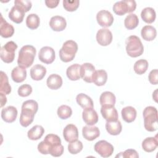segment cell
Masks as SVG:
<instances>
[{
    "mask_svg": "<svg viewBox=\"0 0 158 158\" xmlns=\"http://www.w3.org/2000/svg\"><path fill=\"white\" fill-rule=\"evenodd\" d=\"M38 150L42 154H50L53 157H59L64 152V146L59 136L54 134H48L38 144Z\"/></svg>",
    "mask_w": 158,
    "mask_h": 158,
    "instance_id": "6da1fadb",
    "label": "cell"
},
{
    "mask_svg": "<svg viewBox=\"0 0 158 158\" xmlns=\"http://www.w3.org/2000/svg\"><path fill=\"white\" fill-rule=\"evenodd\" d=\"M36 48L31 45H25L21 48L19 52L17 64L19 66L28 68L34 61L36 56Z\"/></svg>",
    "mask_w": 158,
    "mask_h": 158,
    "instance_id": "7a4b0ae2",
    "label": "cell"
},
{
    "mask_svg": "<svg viewBox=\"0 0 158 158\" xmlns=\"http://www.w3.org/2000/svg\"><path fill=\"white\" fill-rule=\"evenodd\" d=\"M125 44L127 53L131 57H137L143 53V45L137 36L131 35L128 37L125 41Z\"/></svg>",
    "mask_w": 158,
    "mask_h": 158,
    "instance_id": "3957f363",
    "label": "cell"
},
{
    "mask_svg": "<svg viewBox=\"0 0 158 158\" xmlns=\"http://www.w3.org/2000/svg\"><path fill=\"white\" fill-rule=\"evenodd\" d=\"M144 126L148 131H155L157 128V110L153 106L146 107L143 112Z\"/></svg>",
    "mask_w": 158,
    "mask_h": 158,
    "instance_id": "277c9868",
    "label": "cell"
},
{
    "mask_svg": "<svg viewBox=\"0 0 158 158\" xmlns=\"http://www.w3.org/2000/svg\"><path fill=\"white\" fill-rule=\"evenodd\" d=\"M78 51V45L73 40L66 41L59 51V57L62 61L69 62L72 61Z\"/></svg>",
    "mask_w": 158,
    "mask_h": 158,
    "instance_id": "5b68a950",
    "label": "cell"
},
{
    "mask_svg": "<svg viewBox=\"0 0 158 158\" xmlns=\"http://www.w3.org/2000/svg\"><path fill=\"white\" fill-rule=\"evenodd\" d=\"M136 7L134 0H123L116 2L113 6V10L118 15H123L126 13L133 12Z\"/></svg>",
    "mask_w": 158,
    "mask_h": 158,
    "instance_id": "8992f818",
    "label": "cell"
},
{
    "mask_svg": "<svg viewBox=\"0 0 158 158\" xmlns=\"http://www.w3.org/2000/svg\"><path fill=\"white\" fill-rule=\"evenodd\" d=\"M17 45L12 41H8L1 49V59L5 63H11L15 58V52Z\"/></svg>",
    "mask_w": 158,
    "mask_h": 158,
    "instance_id": "52a82bcc",
    "label": "cell"
},
{
    "mask_svg": "<svg viewBox=\"0 0 158 158\" xmlns=\"http://www.w3.org/2000/svg\"><path fill=\"white\" fill-rule=\"evenodd\" d=\"M94 151L102 157H109L114 152V146L105 140L98 141L94 146Z\"/></svg>",
    "mask_w": 158,
    "mask_h": 158,
    "instance_id": "ba28073f",
    "label": "cell"
},
{
    "mask_svg": "<svg viewBox=\"0 0 158 158\" xmlns=\"http://www.w3.org/2000/svg\"><path fill=\"white\" fill-rule=\"evenodd\" d=\"M38 58L42 62L50 64L52 63L55 59V51L51 47L44 46L40 50Z\"/></svg>",
    "mask_w": 158,
    "mask_h": 158,
    "instance_id": "9c48e42d",
    "label": "cell"
},
{
    "mask_svg": "<svg viewBox=\"0 0 158 158\" xmlns=\"http://www.w3.org/2000/svg\"><path fill=\"white\" fill-rule=\"evenodd\" d=\"M96 20L98 24L103 27H108L114 22V17L112 14L106 10H101L97 13Z\"/></svg>",
    "mask_w": 158,
    "mask_h": 158,
    "instance_id": "30bf717a",
    "label": "cell"
},
{
    "mask_svg": "<svg viewBox=\"0 0 158 158\" xmlns=\"http://www.w3.org/2000/svg\"><path fill=\"white\" fill-rule=\"evenodd\" d=\"M96 37L99 44L103 46L110 44L112 41V32L106 28L99 29L96 33Z\"/></svg>",
    "mask_w": 158,
    "mask_h": 158,
    "instance_id": "8fae6325",
    "label": "cell"
},
{
    "mask_svg": "<svg viewBox=\"0 0 158 158\" xmlns=\"http://www.w3.org/2000/svg\"><path fill=\"white\" fill-rule=\"evenodd\" d=\"M101 113L107 122L118 120V112L114 106L104 105L101 108Z\"/></svg>",
    "mask_w": 158,
    "mask_h": 158,
    "instance_id": "7c38bea8",
    "label": "cell"
},
{
    "mask_svg": "<svg viewBox=\"0 0 158 158\" xmlns=\"http://www.w3.org/2000/svg\"><path fill=\"white\" fill-rule=\"evenodd\" d=\"M95 72L94 66L91 63H84L80 67V77L87 83L93 82V75Z\"/></svg>",
    "mask_w": 158,
    "mask_h": 158,
    "instance_id": "4fadbf2b",
    "label": "cell"
},
{
    "mask_svg": "<svg viewBox=\"0 0 158 158\" xmlns=\"http://www.w3.org/2000/svg\"><path fill=\"white\" fill-rule=\"evenodd\" d=\"M83 121L88 125H93L98 121V115L93 107H88L84 109L82 112Z\"/></svg>",
    "mask_w": 158,
    "mask_h": 158,
    "instance_id": "5bb4252c",
    "label": "cell"
},
{
    "mask_svg": "<svg viewBox=\"0 0 158 158\" xmlns=\"http://www.w3.org/2000/svg\"><path fill=\"white\" fill-rule=\"evenodd\" d=\"M63 136L65 140L69 143L78 139V131L77 127L73 124H68L63 130Z\"/></svg>",
    "mask_w": 158,
    "mask_h": 158,
    "instance_id": "9a60e30c",
    "label": "cell"
},
{
    "mask_svg": "<svg viewBox=\"0 0 158 158\" xmlns=\"http://www.w3.org/2000/svg\"><path fill=\"white\" fill-rule=\"evenodd\" d=\"M25 14V11L23 9L19 6L15 5L11 8L9 13V18L16 23H20L23 20Z\"/></svg>",
    "mask_w": 158,
    "mask_h": 158,
    "instance_id": "2e32d148",
    "label": "cell"
},
{
    "mask_svg": "<svg viewBox=\"0 0 158 158\" xmlns=\"http://www.w3.org/2000/svg\"><path fill=\"white\" fill-rule=\"evenodd\" d=\"M17 116V109L12 106L4 107L1 110V118L2 120L7 123H12L14 122Z\"/></svg>",
    "mask_w": 158,
    "mask_h": 158,
    "instance_id": "e0dca14e",
    "label": "cell"
},
{
    "mask_svg": "<svg viewBox=\"0 0 158 158\" xmlns=\"http://www.w3.org/2000/svg\"><path fill=\"white\" fill-rule=\"evenodd\" d=\"M49 26L51 29L55 31H61L65 28L67 22L63 17L55 15L51 18L49 21Z\"/></svg>",
    "mask_w": 158,
    "mask_h": 158,
    "instance_id": "ac0fdd59",
    "label": "cell"
},
{
    "mask_svg": "<svg viewBox=\"0 0 158 158\" xmlns=\"http://www.w3.org/2000/svg\"><path fill=\"white\" fill-rule=\"evenodd\" d=\"M82 135L85 139L88 141H93L100 135V131L97 127L85 126L82 129Z\"/></svg>",
    "mask_w": 158,
    "mask_h": 158,
    "instance_id": "d6986e66",
    "label": "cell"
},
{
    "mask_svg": "<svg viewBox=\"0 0 158 158\" xmlns=\"http://www.w3.org/2000/svg\"><path fill=\"white\" fill-rule=\"evenodd\" d=\"M14 33V27L7 23L1 15V22H0V35L2 37L7 38L11 37Z\"/></svg>",
    "mask_w": 158,
    "mask_h": 158,
    "instance_id": "ffe728a7",
    "label": "cell"
},
{
    "mask_svg": "<svg viewBox=\"0 0 158 158\" xmlns=\"http://www.w3.org/2000/svg\"><path fill=\"white\" fill-rule=\"evenodd\" d=\"M46 68L40 64H36L30 69V77L36 81L42 80L46 75Z\"/></svg>",
    "mask_w": 158,
    "mask_h": 158,
    "instance_id": "44dd1931",
    "label": "cell"
},
{
    "mask_svg": "<svg viewBox=\"0 0 158 158\" xmlns=\"http://www.w3.org/2000/svg\"><path fill=\"white\" fill-rule=\"evenodd\" d=\"M11 77L15 83L23 81L27 77V70L25 68L17 66L14 68L11 72Z\"/></svg>",
    "mask_w": 158,
    "mask_h": 158,
    "instance_id": "7402d4cb",
    "label": "cell"
},
{
    "mask_svg": "<svg viewBox=\"0 0 158 158\" xmlns=\"http://www.w3.org/2000/svg\"><path fill=\"white\" fill-rule=\"evenodd\" d=\"M35 114L28 110H21V114L20 116V123L23 127H27L30 125L34 120Z\"/></svg>",
    "mask_w": 158,
    "mask_h": 158,
    "instance_id": "603a6c76",
    "label": "cell"
},
{
    "mask_svg": "<svg viewBox=\"0 0 158 158\" xmlns=\"http://www.w3.org/2000/svg\"><path fill=\"white\" fill-rule=\"evenodd\" d=\"M123 120L127 122L131 123L133 122L136 117V110L132 106H127L123 107L121 111Z\"/></svg>",
    "mask_w": 158,
    "mask_h": 158,
    "instance_id": "cb8c5ba5",
    "label": "cell"
},
{
    "mask_svg": "<svg viewBox=\"0 0 158 158\" xmlns=\"http://www.w3.org/2000/svg\"><path fill=\"white\" fill-rule=\"evenodd\" d=\"M158 146L157 136L155 137H148L145 138L142 142V148L147 152L154 151Z\"/></svg>",
    "mask_w": 158,
    "mask_h": 158,
    "instance_id": "d4e9b609",
    "label": "cell"
},
{
    "mask_svg": "<svg viewBox=\"0 0 158 158\" xmlns=\"http://www.w3.org/2000/svg\"><path fill=\"white\" fill-rule=\"evenodd\" d=\"M46 84L49 89H57L62 85V78L57 74H51L47 78Z\"/></svg>",
    "mask_w": 158,
    "mask_h": 158,
    "instance_id": "484cf974",
    "label": "cell"
},
{
    "mask_svg": "<svg viewBox=\"0 0 158 158\" xmlns=\"http://www.w3.org/2000/svg\"><path fill=\"white\" fill-rule=\"evenodd\" d=\"M107 80V73L104 70H95L93 75V82L97 86H101L106 84Z\"/></svg>",
    "mask_w": 158,
    "mask_h": 158,
    "instance_id": "4316f807",
    "label": "cell"
},
{
    "mask_svg": "<svg viewBox=\"0 0 158 158\" xmlns=\"http://www.w3.org/2000/svg\"><path fill=\"white\" fill-rule=\"evenodd\" d=\"M80 67L78 64H74L69 66L66 70V74L68 78L72 81H76L80 78Z\"/></svg>",
    "mask_w": 158,
    "mask_h": 158,
    "instance_id": "83f0119b",
    "label": "cell"
},
{
    "mask_svg": "<svg viewBox=\"0 0 158 158\" xmlns=\"http://www.w3.org/2000/svg\"><path fill=\"white\" fill-rule=\"evenodd\" d=\"M141 35L143 40L151 41L154 40L156 37L157 31L154 27L151 25H146L141 29Z\"/></svg>",
    "mask_w": 158,
    "mask_h": 158,
    "instance_id": "f1b7e54d",
    "label": "cell"
},
{
    "mask_svg": "<svg viewBox=\"0 0 158 158\" xmlns=\"http://www.w3.org/2000/svg\"><path fill=\"white\" fill-rule=\"evenodd\" d=\"M106 129L111 135H118L122 130V127L119 120L113 122H107L106 123Z\"/></svg>",
    "mask_w": 158,
    "mask_h": 158,
    "instance_id": "f546056e",
    "label": "cell"
},
{
    "mask_svg": "<svg viewBox=\"0 0 158 158\" xmlns=\"http://www.w3.org/2000/svg\"><path fill=\"white\" fill-rule=\"evenodd\" d=\"M44 133V129L41 125H35L30 129L27 133L28 138L31 140H38L40 139Z\"/></svg>",
    "mask_w": 158,
    "mask_h": 158,
    "instance_id": "4dcf8cb0",
    "label": "cell"
},
{
    "mask_svg": "<svg viewBox=\"0 0 158 158\" xmlns=\"http://www.w3.org/2000/svg\"><path fill=\"white\" fill-rule=\"evenodd\" d=\"M141 17L144 22L147 23H151L154 22L156 14L154 9L152 7H146L143 9L141 13Z\"/></svg>",
    "mask_w": 158,
    "mask_h": 158,
    "instance_id": "1f68e13d",
    "label": "cell"
},
{
    "mask_svg": "<svg viewBox=\"0 0 158 158\" xmlns=\"http://www.w3.org/2000/svg\"><path fill=\"white\" fill-rule=\"evenodd\" d=\"M76 101L78 105L82 108L93 107V101L91 98L84 93H80L76 97Z\"/></svg>",
    "mask_w": 158,
    "mask_h": 158,
    "instance_id": "d6a6232c",
    "label": "cell"
},
{
    "mask_svg": "<svg viewBox=\"0 0 158 158\" xmlns=\"http://www.w3.org/2000/svg\"><path fill=\"white\" fill-rule=\"evenodd\" d=\"M116 99L115 95L110 91L103 92L99 98V102L101 106L110 105L114 106L115 104Z\"/></svg>",
    "mask_w": 158,
    "mask_h": 158,
    "instance_id": "836d02e7",
    "label": "cell"
},
{
    "mask_svg": "<svg viewBox=\"0 0 158 158\" xmlns=\"http://www.w3.org/2000/svg\"><path fill=\"white\" fill-rule=\"evenodd\" d=\"M11 92V87L9 85L7 75L2 71L1 72L0 81V93L4 94H9Z\"/></svg>",
    "mask_w": 158,
    "mask_h": 158,
    "instance_id": "e575fe53",
    "label": "cell"
},
{
    "mask_svg": "<svg viewBox=\"0 0 158 158\" xmlns=\"http://www.w3.org/2000/svg\"><path fill=\"white\" fill-rule=\"evenodd\" d=\"M138 17L135 14H130L128 15L124 20L125 27L128 30H133L135 28L138 26Z\"/></svg>",
    "mask_w": 158,
    "mask_h": 158,
    "instance_id": "d590c367",
    "label": "cell"
},
{
    "mask_svg": "<svg viewBox=\"0 0 158 158\" xmlns=\"http://www.w3.org/2000/svg\"><path fill=\"white\" fill-rule=\"evenodd\" d=\"M40 23V17L36 14H29L26 19V25L31 30L36 29Z\"/></svg>",
    "mask_w": 158,
    "mask_h": 158,
    "instance_id": "8d00e7d4",
    "label": "cell"
},
{
    "mask_svg": "<svg viewBox=\"0 0 158 158\" xmlns=\"http://www.w3.org/2000/svg\"><path fill=\"white\" fill-rule=\"evenodd\" d=\"M148 62L145 59H139L137 60L133 67V69L136 73L142 75L145 73L148 68Z\"/></svg>",
    "mask_w": 158,
    "mask_h": 158,
    "instance_id": "74e56055",
    "label": "cell"
},
{
    "mask_svg": "<svg viewBox=\"0 0 158 158\" xmlns=\"http://www.w3.org/2000/svg\"><path fill=\"white\" fill-rule=\"evenodd\" d=\"M57 114L60 118L65 120L69 118L72 115V110L70 107L67 105H62L58 107Z\"/></svg>",
    "mask_w": 158,
    "mask_h": 158,
    "instance_id": "f35d334b",
    "label": "cell"
},
{
    "mask_svg": "<svg viewBox=\"0 0 158 158\" xmlns=\"http://www.w3.org/2000/svg\"><path fill=\"white\" fill-rule=\"evenodd\" d=\"M83 144L81 141L76 140L69 143L68 145V151L72 154H77L83 149Z\"/></svg>",
    "mask_w": 158,
    "mask_h": 158,
    "instance_id": "ab89813d",
    "label": "cell"
},
{
    "mask_svg": "<svg viewBox=\"0 0 158 158\" xmlns=\"http://www.w3.org/2000/svg\"><path fill=\"white\" fill-rule=\"evenodd\" d=\"M38 109V104L35 100L30 99L25 101L23 102L22 106V109L28 110L33 112L35 114L36 113Z\"/></svg>",
    "mask_w": 158,
    "mask_h": 158,
    "instance_id": "60d3db41",
    "label": "cell"
},
{
    "mask_svg": "<svg viewBox=\"0 0 158 158\" xmlns=\"http://www.w3.org/2000/svg\"><path fill=\"white\" fill-rule=\"evenodd\" d=\"M80 1L78 0L75 1H63V6L67 11L73 12L77 9L79 7Z\"/></svg>",
    "mask_w": 158,
    "mask_h": 158,
    "instance_id": "b9f144b4",
    "label": "cell"
},
{
    "mask_svg": "<svg viewBox=\"0 0 158 158\" xmlns=\"http://www.w3.org/2000/svg\"><path fill=\"white\" fill-rule=\"evenodd\" d=\"M32 92V88L30 85L24 84L21 85L18 89V94L21 97L28 96Z\"/></svg>",
    "mask_w": 158,
    "mask_h": 158,
    "instance_id": "7bdbcfd3",
    "label": "cell"
},
{
    "mask_svg": "<svg viewBox=\"0 0 158 158\" xmlns=\"http://www.w3.org/2000/svg\"><path fill=\"white\" fill-rule=\"evenodd\" d=\"M117 157H122L125 158H128V157H133V158H138L139 157V155L137 152V151L135 149H129L125 150L124 152H120L119 154L115 156Z\"/></svg>",
    "mask_w": 158,
    "mask_h": 158,
    "instance_id": "ee69618b",
    "label": "cell"
},
{
    "mask_svg": "<svg viewBox=\"0 0 158 158\" xmlns=\"http://www.w3.org/2000/svg\"><path fill=\"white\" fill-rule=\"evenodd\" d=\"M14 4L20 6L22 9H24L25 12H28L32 6L31 2L27 0H15L14 1Z\"/></svg>",
    "mask_w": 158,
    "mask_h": 158,
    "instance_id": "f6af8a7d",
    "label": "cell"
},
{
    "mask_svg": "<svg viewBox=\"0 0 158 158\" xmlns=\"http://www.w3.org/2000/svg\"><path fill=\"white\" fill-rule=\"evenodd\" d=\"M158 70L157 69H154L151 70L149 74L148 79L149 82L152 85H157L158 83Z\"/></svg>",
    "mask_w": 158,
    "mask_h": 158,
    "instance_id": "bcb514c9",
    "label": "cell"
},
{
    "mask_svg": "<svg viewBox=\"0 0 158 158\" xmlns=\"http://www.w3.org/2000/svg\"><path fill=\"white\" fill-rule=\"evenodd\" d=\"M59 3V0H46L45 4L49 8H55L57 6L58 4Z\"/></svg>",
    "mask_w": 158,
    "mask_h": 158,
    "instance_id": "7dc6e473",
    "label": "cell"
},
{
    "mask_svg": "<svg viewBox=\"0 0 158 158\" xmlns=\"http://www.w3.org/2000/svg\"><path fill=\"white\" fill-rule=\"evenodd\" d=\"M0 96H1V107H2L3 106H4L7 102V98L6 97V94L4 93H0Z\"/></svg>",
    "mask_w": 158,
    "mask_h": 158,
    "instance_id": "c3c4849f",
    "label": "cell"
}]
</instances>
